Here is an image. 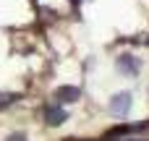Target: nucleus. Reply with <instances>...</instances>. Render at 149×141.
I'll list each match as a JSON object with an SVG mask.
<instances>
[{"label": "nucleus", "mask_w": 149, "mask_h": 141, "mask_svg": "<svg viewBox=\"0 0 149 141\" xmlns=\"http://www.w3.org/2000/svg\"><path fill=\"white\" fill-rule=\"evenodd\" d=\"M115 65H118V71L126 73V76H136V73L141 71V60L134 58V55H120V58L115 60Z\"/></svg>", "instance_id": "1"}, {"label": "nucleus", "mask_w": 149, "mask_h": 141, "mask_svg": "<svg viewBox=\"0 0 149 141\" xmlns=\"http://www.w3.org/2000/svg\"><path fill=\"white\" fill-rule=\"evenodd\" d=\"M55 99L58 102H63V105H73V102H79L81 99V89L79 86H58L55 89Z\"/></svg>", "instance_id": "2"}, {"label": "nucleus", "mask_w": 149, "mask_h": 141, "mask_svg": "<svg viewBox=\"0 0 149 141\" xmlns=\"http://www.w3.org/2000/svg\"><path fill=\"white\" fill-rule=\"evenodd\" d=\"M128 107H131V94L128 92H120V94H115L110 99V113L113 115H126Z\"/></svg>", "instance_id": "3"}, {"label": "nucleus", "mask_w": 149, "mask_h": 141, "mask_svg": "<svg viewBox=\"0 0 149 141\" xmlns=\"http://www.w3.org/2000/svg\"><path fill=\"white\" fill-rule=\"evenodd\" d=\"M65 118H68V113L60 105H47V110H45V123L47 126H60Z\"/></svg>", "instance_id": "4"}, {"label": "nucleus", "mask_w": 149, "mask_h": 141, "mask_svg": "<svg viewBox=\"0 0 149 141\" xmlns=\"http://www.w3.org/2000/svg\"><path fill=\"white\" fill-rule=\"evenodd\" d=\"M13 102H16V94H0V110L5 105H13Z\"/></svg>", "instance_id": "5"}, {"label": "nucleus", "mask_w": 149, "mask_h": 141, "mask_svg": "<svg viewBox=\"0 0 149 141\" xmlns=\"http://www.w3.org/2000/svg\"><path fill=\"white\" fill-rule=\"evenodd\" d=\"M5 141H29V139H26L24 133H10V136H8Z\"/></svg>", "instance_id": "6"}]
</instances>
